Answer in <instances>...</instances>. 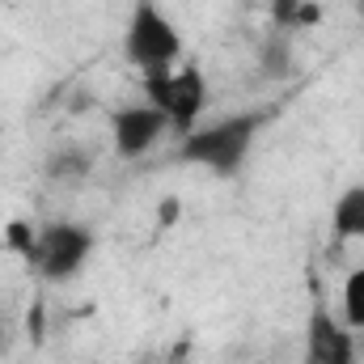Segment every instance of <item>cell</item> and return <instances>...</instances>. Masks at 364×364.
<instances>
[{"label": "cell", "instance_id": "6da1fadb", "mask_svg": "<svg viewBox=\"0 0 364 364\" xmlns=\"http://www.w3.org/2000/svg\"><path fill=\"white\" fill-rule=\"evenodd\" d=\"M267 119H272L267 110H242V114H225L208 127H195L191 136H182L178 157L186 166H203V170L229 178L246 166V157H250L259 132L267 127Z\"/></svg>", "mask_w": 364, "mask_h": 364}, {"label": "cell", "instance_id": "7a4b0ae2", "mask_svg": "<svg viewBox=\"0 0 364 364\" xmlns=\"http://www.w3.org/2000/svg\"><path fill=\"white\" fill-rule=\"evenodd\" d=\"M123 55L127 64L144 68H174L182 55V34L178 26L161 13L157 0H136L127 30H123Z\"/></svg>", "mask_w": 364, "mask_h": 364}, {"label": "cell", "instance_id": "3957f363", "mask_svg": "<svg viewBox=\"0 0 364 364\" xmlns=\"http://www.w3.org/2000/svg\"><path fill=\"white\" fill-rule=\"evenodd\" d=\"M93 237L90 225H77V220H51V225H38V237H34V267L43 279L51 284H64L73 275H81L93 259Z\"/></svg>", "mask_w": 364, "mask_h": 364}, {"label": "cell", "instance_id": "277c9868", "mask_svg": "<svg viewBox=\"0 0 364 364\" xmlns=\"http://www.w3.org/2000/svg\"><path fill=\"white\" fill-rule=\"evenodd\" d=\"M170 132V119L166 110H157L153 102H132V106H119L110 114V136H114V153L123 161H136L144 157L149 149H157V140Z\"/></svg>", "mask_w": 364, "mask_h": 364}, {"label": "cell", "instance_id": "5b68a950", "mask_svg": "<svg viewBox=\"0 0 364 364\" xmlns=\"http://www.w3.org/2000/svg\"><path fill=\"white\" fill-rule=\"evenodd\" d=\"M305 352L309 364H356V331L343 326V318H335L331 309L314 305L305 322Z\"/></svg>", "mask_w": 364, "mask_h": 364}, {"label": "cell", "instance_id": "8992f818", "mask_svg": "<svg viewBox=\"0 0 364 364\" xmlns=\"http://www.w3.org/2000/svg\"><path fill=\"white\" fill-rule=\"evenodd\" d=\"M208 106V81L195 64H182L174 68V81H170V97H166V119H170V132L191 136L199 127V114Z\"/></svg>", "mask_w": 364, "mask_h": 364}, {"label": "cell", "instance_id": "52a82bcc", "mask_svg": "<svg viewBox=\"0 0 364 364\" xmlns=\"http://www.w3.org/2000/svg\"><path fill=\"white\" fill-rule=\"evenodd\" d=\"M331 229L339 242H364V182L348 186L331 208Z\"/></svg>", "mask_w": 364, "mask_h": 364}, {"label": "cell", "instance_id": "ba28073f", "mask_svg": "<svg viewBox=\"0 0 364 364\" xmlns=\"http://www.w3.org/2000/svg\"><path fill=\"white\" fill-rule=\"evenodd\" d=\"M339 318H343V326H352L356 335H364V267H356V272L343 279Z\"/></svg>", "mask_w": 364, "mask_h": 364}, {"label": "cell", "instance_id": "9c48e42d", "mask_svg": "<svg viewBox=\"0 0 364 364\" xmlns=\"http://www.w3.org/2000/svg\"><path fill=\"white\" fill-rule=\"evenodd\" d=\"M47 174H51V178H64V182H81L90 174V157L68 144V149H60V153L47 161Z\"/></svg>", "mask_w": 364, "mask_h": 364}, {"label": "cell", "instance_id": "30bf717a", "mask_svg": "<svg viewBox=\"0 0 364 364\" xmlns=\"http://www.w3.org/2000/svg\"><path fill=\"white\" fill-rule=\"evenodd\" d=\"M9 246L21 255V259H34V237H38V229H30V225H9Z\"/></svg>", "mask_w": 364, "mask_h": 364}, {"label": "cell", "instance_id": "8fae6325", "mask_svg": "<svg viewBox=\"0 0 364 364\" xmlns=\"http://www.w3.org/2000/svg\"><path fill=\"white\" fill-rule=\"evenodd\" d=\"M301 4H305V0H272V21L279 26V30L296 26V13H301Z\"/></svg>", "mask_w": 364, "mask_h": 364}, {"label": "cell", "instance_id": "7c38bea8", "mask_svg": "<svg viewBox=\"0 0 364 364\" xmlns=\"http://www.w3.org/2000/svg\"><path fill=\"white\" fill-rule=\"evenodd\" d=\"M263 64H267L272 73H284V68H288V47H279V43H267V51H263Z\"/></svg>", "mask_w": 364, "mask_h": 364}, {"label": "cell", "instance_id": "4fadbf2b", "mask_svg": "<svg viewBox=\"0 0 364 364\" xmlns=\"http://www.w3.org/2000/svg\"><path fill=\"white\" fill-rule=\"evenodd\" d=\"M356 17L364 21V0H356Z\"/></svg>", "mask_w": 364, "mask_h": 364}, {"label": "cell", "instance_id": "5bb4252c", "mask_svg": "<svg viewBox=\"0 0 364 364\" xmlns=\"http://www.w3.org/2000/svg\"><path fill=\"white\" fill-rule=\"evenodd\" d=\"M0 348H4V318H0Z\"/></svg>", "mask_w": 364, "mask_h": 364}]
</instances>
